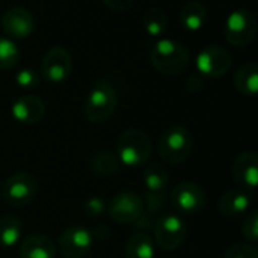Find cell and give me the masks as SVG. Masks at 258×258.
Wrapping results in <instances>:
<instances>
[{"instance_id": "obj_1", "label": "cell", "mask_w": 258, "mask_h": 258, "mask_svg": "<svg viewBox=\"0 0 258 258\" xmlns=\"http://www.w3.org/2000/svg\"><path fill=\"white\" fill-rule=\"evenodd\" d=\"M151 65L165 76H178L189 67L190 56L187 48L171 38H160L150 53Z\"/></svg>"}, {"instance_id": "obj_2", "label": "cell", "mask_w": 258, "mask_h": 258, "mask_svg": "<svg viewBox=\"0 0 258 258\" xmlns=\"http://www.w3.org/2000/svg\"><path fill=\"white\" fill-rule=\"evenodd\" d=\"M119 163H124L130 168L144 166L150 162L153 154V145L150 136L136 127L124 130L116 141L115 151Z\"/></svg>"}, {"instance_id": "obj_3", "label": "cell", "mask_w": 258, "mask_h": 258, "mask_svg": "<svg viewBox=\"0 0 258 258\" xmlns=\"http://www.w3.org/2000/svg\"><path fill=\"white\" fill-rule=\"evenodd\" d=\"M118 107V94L115 88L106 82H95L85 100V116L92 124H103L109 121Z\"/></svg>"}, {"instance_id": "obj_4", "label": "cell", "mask_w": 258, "mask_h": 258, "mask_svg": "<svg viewBox=\"0 0 258 258\" xmlns=\"http://www.w3.org/2000/svg\"><path fill=\"white\" fill-rule=\"evenodd\" d=\"M157 150L163 162L180 165L194 150V136L183 125H171L160 135Z\"/></svg>"}, {"instance_id": "obj_5", "label": "cell", "mask_w": 258, "mask_h": 258, "mask_svg": "<svg viewBox=\"0 0 258 258\" xmlns=\"http://www.w3.org/2000/svg\"><path fill=\"white\" fill-rule=\"evenodd\" d=\"M187 224L177 213H163L154 222V243L166 252L178 249L187 239Z\"/></svg>"}, {"instance_id": "obj_6", "label": "cell", "mask_w": 258, "mask_h": 258, "mask_svg": "<svg viewBox=\"0 0 258 258\" xmlns=\"http://www.w3.org/2000/svg\"><path fill=\"white\" fill-rule=\"evenodd\" d=\"M224 33L228 44L234 47L249 45L257 35V20L254 14L248 9L233 11L225 20Z\"/></svg>"}, {"instance_id": "obj_7", "label": "cell", "mask_w": 258, "mask_h": 258, "mask_svg": "<svg viewBox=\"0 0 258 258\" xmlns=\"http://www.w3.org/2000/svg\"><path fill=\"white\" fill-rule=\"evenodd\" d=\"M38 180L30 172H15L6 178L2 187V198L12 207H23L32 203L38 194Z\"/></svg>"}, {"instance_id": "obj_8", "label": "cell", "mask_w": 258, "mask_h": 258, "mask_svg": "<svg viewBox=\"0 0 258 258\" xmlns=\"http://www.w3.org/2000/svg\"><path fill=\"white\" fill-rule=\"evenodd\" d=\"M171 203L181 215H197L204 210L207 204V195L200 184L183 181L174 187L171 194Z\"/></svg>"}, {"instance_id": "obj_9", "label": "cell", "mask_w": 258, "mask_h": 258, "mask_svg": "<svg viewBox=\"0 0 258 258\" xmlns=\"http://www.w3.org/2000/svg\"><path fill=\"white\" fill-rule=\"evenodd\" d=\"M231 62V56L225 48L219 45H207L197 54L195 67L201 76L219 79L230 71Z\"/></svg>"}, {"instance_id": "obj_10", "label": "cell", "mask_w": 258, "mask_h": 258, "mask_svg": "<svg viewBox=\"0 0 258 258\" xmlns=\"http://www.w3.org/2000/svg\"><path fill=\"white\" fill-rule=\"evenodd\" d=\"M73 70V57L70 51L60 45L51 47L41 60V76L48 83L65 82Z\"/></svg>"}, {"instance_id": "obj_11", "label": "cell", "mask_w": 258, "mask_h": 258, "mask_svg": "<svg viewBox=\"0 0 258 258\" xmlns=\"http://www.w3.org/2000/svg\"><path fill=\"white\" fill-rule=\"evenodd\" d=\"M94 243L91 230L82 225H73L63 230L57 239V248L65 258H82L89 254Z\"/></svg>"}, {"instance_id": "obj_12", "label": "cell", "mask_w": 258, "mask_h": 258, "mask_svg": "<svg viewBox=\"0 0 258 258\" xmlns=\"http://www.w3.org/2000/svg\"><path fill=\"white\" fill-rule=\"evenodd\" d=\"M144 198L135 192L116 194L106 209L116 224H135L144 212Z\"/></svg>"}, {"instance_id": "obj_13", "label": "cell", "mask_w": 258, "mask_h": 258, "mask_svg": "<svg viewBox=\"0 0 258 258\" xmlns=\"http://www.w3.org/2000/svg\"><path fill=\"white\" fill-rule=\"evenodd\" d=\"M2 27L8 38L24 39L32 35L35 29V18L29 9L23 6H14L3 14Z\"/></svg>"}, {"instance_id": "obj_14", "label": "cell", "mask_w": 258, "mask_h": 258, "mask_svg": "<svg viewBox=\"0 0 258 258\" xmlns=\"http://www.w3.org/2000/svg\"><path fill=\"white\" fill-rule=\"evenodd\" d=\"M234 181L245 190L254 192L258 184V156L252 151H245L236 157L231 166Z\"/></svg>"}, {"instance_id": "obj_15", "label": "cell", "mask_w": 258, "mask_h": 258, "mask_svg": "<svg viewBox=\"0 0 258 258\" xmlns=\"http://www.w3.org/2000/svg\"><path fill=\"white\" fill-rule=\"evenodd\" d=\"M11 113L17 122L24 125H33L44 118L45 104L36 95H23L14 101Z\"/></svg>"}, {"instance_id": "obj_16", "label": "cell", "mask_w": 258, "mask_h": 258, "mask_svg": "<svg viewBox=\"0 0 258 258\" xmlns=\"http://www.w3.org/2000/svg\"><path fill=\"white\" fill-rule=\"evenodd\" d=\"M20 258H56V245L45 234H30L24 237L18 248Z\"/></svg>"}, {"instance_id": "obj_17", "label": "cell", "mask_w": 258, "mask_h": 258, "mask_svg": "<svg viewBox=\"0 0 258 258\" xmlns=\"http://www.w3.org/2000/svg\"><path fill=\"white\" fill-rule=\"evenodd\" d=\"M251 207V195L240 189H233L225 192L218 201V210L227 218H236Z\"/></svg>"}, {"instance_id": "obj_18", "label": "cell", "mask_w": 258, "mask_h": 258, "mask_svg": "<svg viewBox=\"0 0 258 258\" xmlns=\"http://www.w3.org/2000/svg\"><path fill=\"white\" fill-rule=\"evenodd\" d=\"M142 183H144L145 195L165 194V189L168 187V183H169V174L166 168L159 162L147 163Z\"/></svg>"}, {"instance_id": "obj_19", "label": "cell", "mask_w": 258, "mask_h": 258, "mask_svg": "<svg viewBox=\"0 0 258 258\" xmlns=\"http://www.w3.org/2000/svg\"><path fill=\"white\" fill-rule=\"evenodd\" d=\"M209 18L207 8L200 2H189L180 11V23L187 32H200Z\"/></svg>"}, {"instance_id": "obj_20", "label": "cell", "mask_w": 258, "mask_h": 258, "mask_svg": "<svg viewBox=\"0 0 258 258\" xmlns=\"http://www.w3.org/2000/svg\"><path fill=\"white\" fill-rule=\"evenodd\" d=\"M124 251L125 258H154L156 243L150 234L145 231H138L128 237Z\"/></svg>"}, {"instance_id": "obj_21", "label": "cell", "mask_w": 258, "mask_h": 258, "mask_svg": "<svg viewBox=\"0 0 258 258\" xmlns=\"http://www.w3.org/2000/svg\"><path fill=\"white\" fill-rule=\"evenodd\" d=\"M234 86L245 97H255L258 92V65L248 62L234 74Z\"/></svg>"}, {"instance_id": "obj_22", "label": "cell", "mask_w": 258, "mask_h": 258, "mask_svg": "<svg viewBox=\"0 0 258 258\" xmlns=\"http://www.w3.org/2000/svg\"><path fill=\"white\" fill-rule=\"evenodd\" d=\"M119 160L115 153L109 150H100L89 159V166L94 174L100 177H112L119 171Z\"/></svg>"}, {"instance_id": "obj_23", "label": "cell", "mask_w": 258, "mask_h": 258, "mask_svg": "<svg viewBox=\"0 0 258 258\" xmlns=\"http://www.w3.org/2000/svg\"><path fill=\"white\" fill-rule=\"evenodd\" d=\"M23 234L21 221L14 215L0 216V248H14Z\"/></svg>"}, {"instance_id": "obj_24", "label": "cell", "mask_w": 258, "mask_h": 258, "mask_svg": "<svg viewBox=\"0 0 258 258\" xmlns=\"http://www.w3.org/2000/svg\"><path fill=\"white\" fill-rule=\"evenodd\" d=\"M142 24H144V29L147 32V35L153 36V38H160L166 27H168V17H166V12L162 9V8H157V6H153V8H148L142 17Z\"/></svg>"}, {"instance_id": "obj_25", "label": "cell", "mask_w": 258, "mask_h": 258, "mask_svg": "<svg viewBox=\"0 0 258 258\" xmlns=\"http://www.w3.org/2000/svg\"><path fill=\"white\" fill-rule=\"evenodd\" d=\"M20 50L14 39L8 36H0V71L11 70L18 63Z\"/></svg>"}, {"instance_id": "obj_26", "label": "cell", "mask_w": 258, "mask_h": 258, "mask_svg": "<svg viewBox=\"0 0 258 258\" xmlns=\"http://www.w3.org/2000/svg\"><path fill=\"white\" fill-rule=\"evenodd\" d=\"M41 82V76L33 68H23L15 74V83L23 89L36 88Z\"/></svg>"}, {"instance_id": "obj_27", "label": "cell", "mask_w": 258, "mask_h": 258, "mask_svg": "<svg viewBox=\"0 0 258 258\" xmlns=\"http://www.w3.org/2000/svg\"><path fill=\"white\" fill-rule=\"evenodd\" d=\"M242 233L246 237V240H249L251 245H254L258 240V212L257 210H251L243 224H242Z\"/></svg>"}, {"instance_id": "obj_28", "label": "cell", "mask_w": 258, "mask_h": 258, "mask_svg": "<svg viewBox=\"0 0 258 258\" xmlns=\"http://www.w3.org/2000/svg\"><path fill=\"white\" fill-rule=\"evenodd\" d=\"M224 258H258V252L251 243H234L227 249Z\"/></svg>"}, {"instance_id": "obj_29", "label": "cell", "mask_w": 258, "mask_h": 258, "mask_svg": "<svg viewBox=\"0 0 258 258\" xmlns=\"http://www.w3.org/2000/svg\"><path fill=\"white\" fill-rule=\"evenodd\" d=\"M85 212L91 218H100L106 212V204L98 197H91L85 201Z\"/></svg>"}, {"instance_id": "obj_30", "label": "cell", "mask_w": 258, "mask_h": 258, "mask_svg": "<svg viewBox=\"0 0 258 258\" xmlns=\"http://www.w3.org/2000/svg\"><path fill=\"white\" fill-rule=\"evenodd\" d=\"M101 2L113 12H124L133 3V0H101Z\"/></svg>"}, {"instance_id": "obj_31", "label": "cell", "mask_w": 258, "mask_h": 258, "mask_svg": "<svg viewBox=\"0 0 258 258\" xmlns=\"http://www.w3.org/2000/svg\"><path fill=\"white\" fill-rule=\"evenodd\" d=\"M0 197H2V192H0Z\"/></svg>"}]
</instances>
